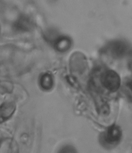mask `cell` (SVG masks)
<instances>
[{"instance_id":"6","label":"cell","mask_w":132,"mask_h":153,"mask_svg":"<svg viewBox=\"0 0 132 153\" xmlns=\"http://www.w3.org/2000/svg\"><path fill=\"white\" fill-rule=\"evenodd\" d=\"M55 49L59 52H65L71 48V41L67 36H59L53 43Z\"/></svg>"},{"instance_id":"3","label":"cell","mask_w":132,"mask_h":153,"mask_svg":"<svg viewBox=\"0 0 132 153\" xmlns=\"http://www.w3.org/2000/svg\"><path fill=\"white\" fill-rule=\"evenodd\" d=\"M16 109L13 102H6L0 105V123L8 120L13 116Z\"/></svg>"},{"instance_id":"8","label":"cell","mask_w":132,"mask_h":153,"mask_svg":"<svg viewBox=\"0 0 132 153\" xmlns=\"http://www.w3.org/2000/svg\"><path fill=\"white\" fill-rule=\"evenodd\" d=\"M58 153H77L76 149L71 146H66L59 151Z\"/></svg>"},{"instance_id":"1","label":"cell","mask_w":132,"mask_h":153,"mask_svg":"<svg viewBox=\"0 0 132 153\" xmlns=\"http://www.w3.org/2000/svg\"><path fill=\"white\" fill-rule=\"evenodd\" d=\"M102 84L109 91L115 92L119 89L120 86V78L117 73L109 70L102 75L101 78Z\"/></svg>"},{"instance_id":"4","label":"cell","mask_w":132,"mask_h":153,"mask_svg":"<svg viewBox=\"0 0 132 153\" xmlns=\"http://www.w3.org/2000/svg\"><path fill=\"white\" fill-rule=\"evenodd\" d=\"M33 22L29 17L25 15H21L15 22L13 27L17 31H29L33 27Z\"/></svg>"},{"instance_id":"7","label":"cell","mask_w":132,"mask_h":153,"mask_svg":"<svg viewBox=\"0 0 132 153\" xmlns=\"http://www.w3.org/2000/svg\"><path fill=\"white\" fill-rule=\"evenodd\" d=\"M53 79L49 73H45L41 76L40 84L41 87L46 91L51 89L53 86Z\"/></svg>"},{"instance_id":"5","label":"cell","mask_w":132,"mask_h":153,"mask_svg":"<svg viewBox=\"0 0 132 153\" xmlns=\"http://www.w3.org/2000/svg\"><path fill=\"white\" fill-rule=\"evenodd\" d=\"M121 137V130L116 126L108 128L104 135L105 140L109 144H114L119 141Z\"/></svg>"},{"instance_id":"2","label":"cell","mask_w":132,"mask_h":153,"mask_svg":"<svg viewBox=\"0 0 132 153\" xmlns=\"http://www.w3.org/2000/svg\"><path fill=\"white\" fill-rule=\"evenodd\" d=\"M129 48L126 42L123 41L115 40L109 43L106 51L115 58H121L128 53Z\"/></svg>"}]
</instances>
